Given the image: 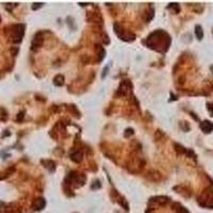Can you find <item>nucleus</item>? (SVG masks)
<instances>
[{
    "label": "nucleus",
    "mask_w": 213,
    "mask_h": 213,
    "mask_svg": "<svg viewBox=\"0 0 213 213\" xmlns=\"http://www.w3.org/2000/svg\"><path fill=\"white\" fill-rule=\"evenodd\" d=\"M12 30H11V39H12V42L13 43H20L21 42V39L23 36V32H25V26L23 25H14V26L11 27Z\"/></svg>",
    "instance_id": "nucleus-1"
},
{
    "label": "nucleus",
    "mask_w": 213,
    "mask_h": 213,
    "mask_svg": "<svg viewBox=\"0 0 213 213\" xmlns=\"http://www.w3.org/2000/svg\"><path fill=\"white\" fill-rule=\"evenodd\" d=\"M200 129L205 133H210L213 130V124L210 121H205L200 124Z\"/></svg>",
    "instance_id": "nucleus-2"
},
{
    "label": "nucleus",
    "mask_w": 213,
    "mask_h": 213,
    "mask_svg": "<svg viewBox=\"0 0 213 213\" xmlns=\"http://www.w3.org/2000/svg\"><path fill=\"white\" fill-rule=\"evenodd\" d=\"M46 206V203H45V200L43 199V198H37V199L34 201L33 203V207H34V209L36 211H39V210H43Z\"/></svg>",
    "instance_id": "nucleus-3"
},
{
    "label": "nucleus",
    "mask_w": 213,
    "mask_h": 213,
    "mask_svg": "<svg viewBox=\"0 0 213 213\" xmlns=\"http://www.w3.org/2000/svg\"><path fill=\"white\" fill-rule=\"evenodd\" d=\"M42 43H43L42 36H39V35L35 36L32 42V50H35L36 48H39V47L42 45Z\"/></svg>",
    "instance_id": "nucleus-4"
},
{
    "label": "nucleus",
    "mask_w": 213,
    "mask_h": 213,
    "mask_svg": "<svg viewBox=\"0 0 213 213\" xmlns=\"http://www.w3.org/2000/svg\"><path fill=\"white\" fill-rule=\"evenodd\" d=\"M70 157H72V161H75V162H80V161L82 160L83 154H82L81 151H75V152H72Z\"/></svg>",
    "instance_id": "nucleus-5"
},
{
    "label": "nucleus",
    "mask_w": 213,
    "mask_h": 213,
    "mask_svg": "<svg viewBox=\"0 0 213 213\" xmlns=\"http://www.w3.org/2000/svg\"><path fill=\"white\" fill-rule=\"evenodd\" d=\"M195 34H196V37L198 39H203V28H201V26L197 25V26L195 27Z\"/></svg>",
    "instance_id": "nucleus-6"
},
{
    "label": "nucleus",
    "mask_w": 213,
    "mask_h": 213,
    "mask_svg": "<svg viewBox=\"0 0 213 213\" xmlns=\"http://www.w3.org/2000/svg\"><path fill=\"white\" fill-rule=\"evenodd\" d=\"M174 206L177 207V209H175L176 213H190L187 209H185V208H184V207L181 206L180 203H175Z\"/></svg>",
    "instance_id": "nucleus-7"
},
{
    "label": "nucleus",
    "mask_w": 213,
    "mask_h": 213,
    "mask_svg": "<svg viewBox=\"0 0 213 213\" xmlns=\"http://www.w3.org/2000/svg\"><path fill=\"white\" fill-rule=\"evenodd\" d=\"M54 83H56L57 85H62L63 84V76H61V75L57 76L56 78H54Z\"/></svg>",
    "instance_id": "nucleus-8"
},
{
    "label": "nucleus",
    "mask_w": 213,
    "mask_h": 213,
    "mask_svg": "<svg viewBox=\"0 0 213 213\" xmlns=\"http://www.w3.org/2000/svg\"><path fill=\"white\" fill-rule=\"evenodd\" d=\"M208 110L210 111V113L213 116V103H208Z\"/></svg>",
    "instance_id": "nucleus-9"
},
{
    "label": "nucleus",
    "mask_w": 213,
    "mask_h": 213,
    "mask_svg": "<svg viewBox=\"0 0 213 213\" xmlns=\"http://www.w3.org/2000/svg\"><path fill=\"white\" fill-rule=\"evenodd\" d=\"M35 4H36V6H32L33 10H36V9H37L39 7H42V3H35Z\"/></svg>",
    "instance_id": "nucleus-10"
}]
</instances>
